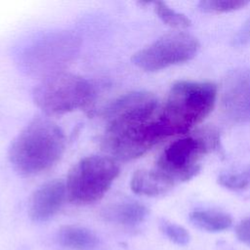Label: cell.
<instances>
[{
	"mask_svg": "<svg viewBox=\"0 0 250 250\" xmlns=\"http://www.w3.org/2000/svg\"><path fill=\"white\" fill-rule=\"evenodd\" d=\"M248 3L246 0H205L200 1L198 6L203 12L219 14L239 10Z\"/></svg>",
	"mask_w": 250,
	"mask_h": 250,
	"instance_id": "e0dca14e",
	"label": "cell"
},
{
	"mask_svg": "<svg viewBox=\"0 0 250 250\" xmlns=\"http://www.w3.org/2000/svg\"><path fill=\"white\" fill-rule=\"evenodd\" d=\"M199 49L192 35L177 31L167 33L135 53L133 63L145 71H156L191 60Z\"/></svg>",
	"mask_w": 250,
	"mask_h": 250,
	"instance_id": "ba28073f",
	"label": "cell"
},
{
	"mask_svg": "<svg viewBox=\"0 0 250 250\" xmlns=\"http://www.w3.org/2000/svg\"><path fill=\"white\" fill-rule=\"evenodd\" d=\"M65 147L61 127L48 118H35L13 140L8 158L13 168L22 176H35L54 167Z\"/></svg>",
	"mask_w": 250,
	"mask_h": 250,
	"instance_id": "6da1fadb",
	"label": "cell"
},
{
	"mask_svg": "<svg viewBox=\"0 0 250 250\" xmlns=\"http://www.w3.org/2000/svg\"><path fill=\"white\" fill-rule=\"evenodd\" d=\"M250 42V18L244 23V25L238 30L233 38V44L235 46H243Z\"/></svg>",
	"mask_w": 250,
	"mask_h": 250,
	"instance_id": "44dd1931",
	"label": "cell"
},
{
	"mask_svg": "<svg viewBox=\"0 0 250 250\" xmlns=\"http://www.w3.org/2000/svg\"><path fill=\"white\" fill-rule=\"evenodd\" d=\"M218 182L221 186L232 190H241L250 188V178L246 171L238 174L221 175Z\"/></svg>",
	"mask_w": 250,
	"mask_h": 250,
	"instance_id": "d6986e66",
	"label": "cell"
},
{
	"mask_svg": "<svg viewBox=\"0 0 250 250\" xmlns=\"http://www.w3.org/2000/svg\"><path fill=\"white\" fill-rule=\"evenodd\" d=\"M80 46V38L71 31L48 32L22 50L21 66L28 75L42 80L64 71L79 54Z\"/></svg>",
	"mask_w": 250,
	"mask_h": 250,
	"instance_id": "277c9868",
	"label": "cell"
},
{
	"mask_svg": "<svg viewBox=\"0 0 250 250\" xmlns=\"http://www.w3.org/2000/svg\"><path fill=\"white\" fill-rule=\"evenodd\" d=\"M189 221L197 229L208 232L223 231L232 225L229 214L214 209L194 210L189 214Z\"/></svg>",
	"mask_w": 250,
	"mask_h": 250,
	"instance_id": "9a60e30c",
	"label": "cell"
},
{
	"mask_svg": "<svg viewBox=\"0 0 250 250\" xmlns=\"http://www.w3.org/2000/svg\"><path fill=\"white\" fill-rule=\"evenodd\" d=\"M58 242L68 250H94L98 236L89 229L79 226H63L57 234Z\"/></svg>",
	"mask_w": 250,
	"mask_h": 250,
	"instance_id": "5bb4252c",
	"label": "cell"
},
{
	"mask_svg": "<svg viewBox=\"0 0 250 250\" xmlns=\"http://www.w3.org/2000/svg\"><path fill=\"white\" fill-rule=\"evenodd\" d=\"M216 99L217 87L211 82H176L157 114L165 138L184 135L200 124L214 108Z\"/></svg>",
	"mask_w": 250,
	"mask_h": 250,
	"instance_id": "7a4b0ae2",
	"label": "cell"
},
{
	"mask_svg": "<svg viewBox=\"0 0 250 250\" xmlns=\"http://www.w3.org/2000/svg\"><path fill=\"white\" fill-rule=\"evenodd\" d=\"M235 234L239 241L250 246V217L245 218L236 226Z\"/></svg>",
	"mask_w": 250,
	"mask_h": 250,
	"instance_id": "ffe728a7",
	"label": "cell"
},
{
	"mask_svg": "<svg viewBox=\"0 0 250 250\" xmlns=\"http://www.w3.org/2000/svg\"><path fill=\"white\" fill-rule=\"evenodd\" d=\"M119 170L116 160L107 155H90L80 159L67 174L66 199L77 205L99 201L119 175Z\"/></svg>",
	"mask_w": 250,
	"mask_h": 250,
	"instance_id": "52a82bcc",
	"label": "cell"
},
{
	"mask_svg": "<svg viewBox=\"0 0 250 250\" xmlns=\"http://www.w3.org/2000/svg\"><path fill=\"white\" fill-rule=\"evenodd\" d=\"M65 199V183L60 180L49 181L31 194L28 215L33 222H46L60 211Z\"/></svg>",
	"mask_w": 250,
	"mask_h": 250,
	"instance_id": "30bf717a",
	"label": "cell"
},
{
	"mask_svg": "<svg viewBox=\"0 0 250 250\" xmlns=\"http://www.w3.org/2000/svg\"><path fill=\"white\" fill-rule=\"evenodd\" d=\"M130 187L139 195L157 196L168 192L175 185L163 174L153 169L137 170L131 179Z\"/></svg>",
	"mask_w": 250,
	"mask_h": 250,
	"instance_id": "4fadbf2b",
	"label": "cell"
},
{
	"mask_svg": "<svg viewBox=\"0 0 250 250\" xmlns=\"http://www.w3.org/2000/svg\"><path fill=\"white\" fill-rule=\"evenodd\" d=\"M156 97L146 91H134L115 100L105 111L106 120L115 117L153 118L158 114Z\"/></svg>",
	"mask_w": 250,
	"mask_h": 250,
	"instance_id": "8fae6325",
	"label": "cell"
},
{
	"mask_svg": "<svg viewBox=\"0 0 250 250\" xmlns=\"http://www.w3.org/2000/svg\"><path fill=\"white\" fill-rule=\"evenodd\" d=\"M221 108L234 123L250 122V69L237 68L228 73L221 88Z\"/></svg>",
	"mask_w": 250,
	"mask_h": 250,
	"instance_id": "9c48e42d",
	"label": "cell"
},
{
	"mask_svg": "<svg viewBox=\"0 0 250 250\" xmlns=\"http://www.w3.org/2000/svg\"><path fill=\"white\" fill-rule=\"evenodd\" d=\"M94 96V87L87 79L65 71L42 79L32 93L34 104L49 116L85 108Z\"/></svg>",
	"mask_w": 250,
	"mask_h": 250,
	"instance_id": "8992f818",
	"label": "cell"
},
{
	"mask_svg": "<svg viewBox=\"0 0 250 250\" xmlns=\"http://www.w3.org/2000/svg\"><path fill=\"white\" fill-rule=\"evenodd\" d=\"M159 229L161 232L173 243L181 246L188 244L190 235L188 231L182 226L172 223L167 220H161L159 222Z\"/></svg>",
	"mask_w": 250,
	"mask_h": 250,
	"instance_id": "ac0fdd59",
	"label": "cell"
},
{
	"mask_svg": "<svg viewBox=\"0 0 250 250\" xmlns=\"http://www.w3.org/2000/svg\"><path fill=\"white\" fill-rule=\"evenodd\" d=\"M164 139L157 115L149 119L115 117L107 119L101 146L114 160L130 161L146 154Z\"/></svg>",
	"mask_w": 250,
	"mask_h": 250,
	"instance_id": "3957f363",
	"label": "cell"
},
{
	"mask_svg": "<svg viewBox=\"0 0 250 250\" xmlns=\"http://www.w3.org/2000/svg\"><path fill=\"white\" fill-rule=\"evenodd\" d=\"M153 5L156 15L165 24L176 29H185L190 25L191 22L188 18L171 9L164 2L156 1Z\"/></svg>",
	"mask_w": 250,
	"mask_h": 250,
	"instance_id": "2e32d148",
	"label": "cell"
},
{
	"mask_svg": "<svg viewBox=\"0 0 250 250\" xmlns=\"http://www.w3.org/2000/svg\"><path fill=\"white\" fill-rule=\"evenodd\" d=\"M148 216V209L137 201H125L105 206L101 217L109 223L134 227L143 223Z\"/></svg>",
	"mask_w": 250,
	"mask_h": 250,
	"instance_id": "7c38bea8",
	"label": "cell"
},
{
	"mask_svg": "<svg viewBox=\"0 0 250 250\" xmlns=\"http://www.w3.org/2000/svg\"><path fill=\"white\" fill-rule=\"evenodd\" d=\"M219 146L218 131L205 127L193 135L172 142L159 155L154 168L176 186L192 179L200 170L199 160L203 155Z\"/></svg>",
	"mask_w": 250,
	"mask_h": 250,
	"instance_id": "5b68a950",
	"label": "cell"
}]
</instances>
